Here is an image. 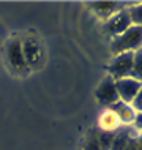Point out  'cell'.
Returning a JSON list of instances; mask_svg holds the SVG:
<instances>
[{
	"instance_id": "obj_1",
	"label": "cell",
	"mask_w": 142,
	"mask_h": 150,
	"mask_svg": "<svg viewBox=\"0 0 142 150\" xmlns=\"http://www.w3.org/2000/svg\"><path fill=\"white\" fill-rule=\"evenodd\" d=\"M141 43H142V27L131 25L122 35L112 38L111 52L114 54V57L119 54H123V52H136L141 49Z\"/></svg>"
},
{
	"instance_id": "obj_2",
	"label": "cell",
	"mask_w": 142,
	"mask_h": 150,
	"mask_svg": "<svg viewBox=\"0 0 142 150\" xmlns=\"http://www.w3.org/2000/svg\"><path fill=\"white\" fill-rule=\"evenodd\" d=\"M133 60H134V52H123V54L115 55L109 63L107 76H111L114 81L129 78L133 71Z\"/></svg>"
},
{
	"instance_id": "obj_3",
	"label": "cell",
	"mask_w": 142,
	"mask_h": 150,
	"mask_svg": "<svg viewBox=\"0 0 142 150\" xmlns=\"http://www.w3.org/2000/svg\"><path fill=\"white\" fill-rule=\"evenodd\" d=\"M22 46V55L25 60V65L28 70H35V68L41 67L43 63V49L40 43L36 41L33 36H27L24 41H21Z\"/></svg>"
},
{
	"instance_id": "obj_4",
	"label": "cell",
	"mask_w": 142,
	"mask_h": 150,
	"mask_svg": "<svg viewBox=\"0 0 142 150\" xmlns=\"http://www.w3.org/2000/svg\"><path fill=\"white\" fill-rule=\"evenodd\" d=\"M115 90H117V95H119V100L122 103L131 104V101L142 92V86H141L139 79H134L129 76V78L115 81Z\"/></svg>"
},
{
	"instance_id": "obj_5",
	"label": "cell",
	"mask_w": 142,
	"mask_h": 150,
	"mask_svg": "<svg viewBox=\"0 0 142 150\" xmlns=\"http://www.w3.org/2000/svg\"><path fill=\"white\" fill-rule=\"evenodd\" d=\"M95 96L100 104L107 106V108H112L115 103H119L120 100H119V95H117V90H115V81L111 76H106L100 82V86L96 87Z\"/></svg>"
},
{
	"instance_id": "obj_6",
	"label": "cell",
	"mask_w": 142,
	"mask_h": 150,
	"mask_svg": "<svg viewBox=\"0 0 142 150\" xmlns=\"http://www.w3.org/2000/svg\"><path fill=\"white\" fill-rule=\"evenodd\" d=\"M131 27V21L128 18L126 10H120L119 13H115L114 16H111L109 19L103 22V30L107 35H111L112 38L122 35L125 30H128Z\"/></svg>"
},
{
	"instance_id": "obj_7",
	"label": "cell",
	"mask_w": 142,
	"mask_h": 150,
	"mask_svg": "<svg viewBox=\"0 0 142 150\" xmlns=\"http://www.w3.org/2000/svg\"><path fill=\"white\" fill-rule=\"evenodd\" d=\"M6 59L8 63L11 65L14 71L18 73H27L30 71L25 65V60H24L22 55V46H21V40H11L6 46Z\"/></svg>"
},
{
	"instance_id": "obj_8",
	"label": "cell",
	"mask_w": 142,
	"mask_h": 150,
	"mask_svg": "<svg viewBox=\"0 0 142 150\" xmlns=\"http://www.w3.org/2000/svg\"><path fill=\"white\" fill-rule=\"evenodd\" d=\"M98 127H100V129L103 133H115V131H119V129L122 128L119 117H117V114L114 112L112 108L104 109V111L100 114Z\"/></svg>"
},
{
	"instance_id": "obj_9",
	"label": "cell",
	"mask_w": 142,
	"mask_h": 150,
	"mask_svg": "<svg viewBox=\"0 0 142 150\" xmlns=\"http://www.w3.org/2000/svg\"><path fill=\"white\" fill-rule=\"evenodd\" d=\"M112 109H114V112L117 114V117H119L122 127H133L136 119H137V115H139V112H136L131 104L122 103V101L114 104Z\"/></svg>"
},
{
	"instance_id": "obj_10",
	"label": "cell",
	"mask_w": 142,
	"mask_h": 150,
	"mask_svg": "<svg viewBox=\"0 0 142 150\" xmlns=\"http://www.w3.org/2000/svg\"><path fill=\"white\" fill-rule=\"evenodd\" d=\"M92 6H93L95 14L103 22L120 11V8H119L120 3H117V2H95V3H92Z\"/></svg>"
},
{
	"instance_id": "obj_11",
	"label": "cell",
	"mask_w": 142,
	"mask_h": 150,
	"mask_svg": "<svg viewBox=\"0 0 142 150\" xmlns=\"http://www.w3.org/2000/svg\"><path fill=\"white\" fill-rule=\"evenodd\" d=\"M133 133H134V129L131 127H122L119 131L114 133V139H112V144L109 150H123Z\"/></svg>"
},
{
	"instance_id": "obj_12",
	"label": "cell",
	"mask_w": 142,
	"mask_h": 150,
	"mask_svg": "<svg viewBox=\"0 0 142 150\" xmlns=\"http://www.w3.org/2000/svg\"><path fill=\"white\" fill-rule=\"evenodd\" d=\"M126 13H128L129 21H131V25H141V22H142V8H141V5L128 8Z\"/></svg>"
},
{
	"instance_id": "obj_13",
	"label": "cell",
	"mask_w": 142,
	"mask_h": 150,
	"mask_svg": "<svg viewBox=\"0 0 142 150\" xmlns=\"http://www.w3.org/2000/svg\"><path fill=\"white\" fill-rule=\"evenodd\" d=\"M82 150H101L100 149V142H98V133H90L87 136V139L84 141Z\"/></svg>"
},
{
	"instance_id": "obj_14",
	"label": "cell",
	"mask_w": 142,
	"mask_h": 150,
	"mask_svg": "<svg viewBox=\"0 0 142 150\" xmlns=\"http://www.w3.org/2000/svg\"><path fill=\"white\" fill-rule=\"evenodd\" d=\"M141 62H142V51L134 52V60H133V71H131V78L139 79L141 81Z\"/></svg>"
},
{
	"instance_id": "obj_15",
	"label": "cell",
	"mask_w": 142,
	"mask_h": 150,
	"mask_svg": "<svg viewBox=\"0 0 142 150\" xmlns=\"http://www.w3.org/2000/svg\"><path fill=\"white\" fill-rule=\"evenodd\" d=\"M112 139H114V133H103V131H100L98 133L100 149L101 150H109V149H111V144H112Z\"/></svg>"
},
{
	"instance_id": "obj_16",
	"label": "cell",
	"mask_w": 142,
	"mask_h": 150,
	"mask_svg": "<svg viewBox=\"0 0 142 150\" xmlns=\"http://www.w3.org/2000/svg\"><path fill=\"white\" fill-rule=\"evenodd\" d=\"M123 150H142V144H141V136L139 133H133L131 136H129L126 145H125Z\"/></svg>"
},
{
	"instance_id": "obj_17",
	"label": "cell",
	"mask_w": 142,
	"mask_h": 150,
	"mask_svg": "<svg viewBox=\"0 0 142 150\" xmlns=\"http://www.w3.org/2000/svg\"><path fill=\"white\" fill-rule=\"evenodd\" d=\"M131 106H133V109H134L136 112H139V114H141V111H142V92L131 101Z\"/></svg>"
}]
</instances>
